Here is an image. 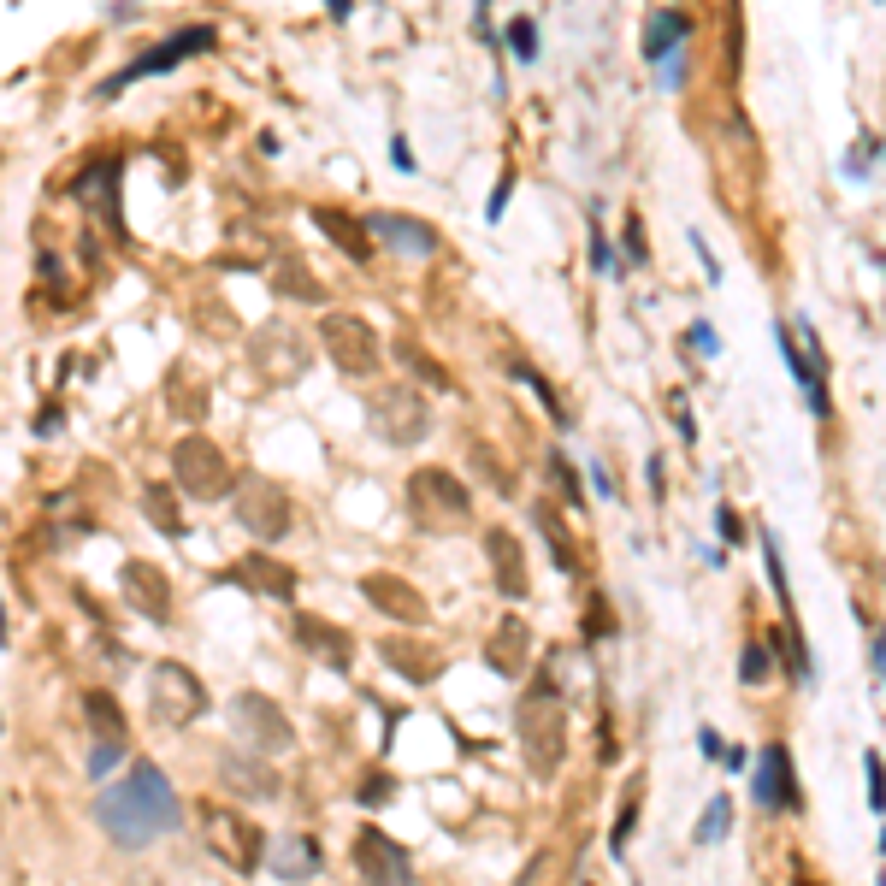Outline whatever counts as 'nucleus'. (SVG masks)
<instances>
[{
    "instance_id": "1",
    "label": "nucleus",
    "mask_w": 886,
    "mask_h": 886,
    "mask_svg": "<svg viewBox=\"0 0 886 886\" xmlns=\"http://www.w3.org/2000/svg\"><path fill=\"white\" fill-rule=\"evenodd\" d=\"M95 816L101 827L119 839V845H148V839H160V833H172V827L184 822V810H178V792H172V780L154 768V762H136L125 780L95 804Z\"/></svg>"
},
{
    "instance_id": "2",
    "label": "nucleus",
    "mask_w": 886,
    "mask_h": 886,
    "mask_svg": "<svg viewBox=\"0 0 886 886\" xmlns=\"http://www.w3.org/2000/svg\"><path fill=\"white\" fill-rule=\"evenodd\" d=\"M514 733H520V757H526V768H532L538 780H556V768H562V757H568V715H562L556 680H538V686L526 692Z\"/></svg>"
},
{
    "instance_id": "3",
    "label": "nucleus",
    "mask_w": 886,
    "mask_h": 886,
    "mask_svg": "<svg viewBox=\"0 0 886 886\" xmlns=\"http://www.w3.org/2000/svg\"><path fill=\"white\" fill-rule=\"evenodd\" d=\"M408 514L420 532H461L473 520V497L449 467H420L408 473Z\"/></svg>"
},
{
    "instance_id": "4",
    "label": "nucleus",
    "mask_w": 886,
    "mask_h": 886,
    "mask_svg": "<svg viewBox=\"0 0 886 886\" xmlns=\"http://www.w3.org/2000/svg\"><path fill=\"white\" fill-rule=\"evenodd\" d=\"M172 479H178V491L190 497V503H219V497H237V473H231V461H225V449L213 438H190L172 443Z\"/></svg>"
},
{
    "instance_id": "5",
    "label": "nucleus",
    "mask_w": 886,
    "mask_h": 886,
    "mask_svg": "<svg viewBox=\"0 0 886 886\" xmlns=\"http://www.w3.org/2000/svg\"><path fill=\"white\" fill-rule=\"evenodd\" d=\"M201 833H207V851L225 863V869H237V875H254L260 863H272L266 851V833L243 816V810H225V804H207L201 810Z\"/></svg>"
},
{
    "instance_id": "6",
    "label": "nucleus",
    "mask_w": 886,
    "mask_h": 886,
    "mask_svg": "<svg viewBox=\"0 0 886 886\" xmlns=\"http://www.w3.org/2000/svg\"><path fill=\"white\" fill-rule=\"evenodd\" d=\"M367 420H373V432L384 443H420L432 438V408H426V396L414 390V384H384L367 396Z\"/></svg>"
},
{
    "instance_id": "7",
    "label": "nucleus",
    "mask_w": 886,
    "mask_h": 886,
    "mask_svg": "<svg viewBox=\"0 0 886 886\" xmlns=\"http://www.w3.org/2000/svg\"><path fill=\"white\" fill-rule=\"evenodd\" d=\"M237 526H249L260 544H278V538H290V526H296V503H290V491L284 485H272V479H243L237 485Z\"/></svg>"
},
{
    "instance_id": "8",
    "label": "nucleus",
    "mask_w": 886,
    "mask_h": 886,
    "mask_svg": "<svg viewBox=\"0 0 886 886\" xmlns=\"http://www.w3.org/2000/svg\"><path fill=\"white\" fill-rule=\"evenodd\" d=\"M319 343L337 361V373H349V379H373L379 373V337H373V325L361 314H325L319 319Z\"/></svg>"
},
{
    "instance_id": "9",
    "label": "nucleus",
    "mask_w": 886,
    "mask_h": 886,
    "mask_svg": "<svg viewBox=\"0 0 886 886\" xmlns=\"http://www.w3.org/2000/svg\"><path fill=\"white\" fill-rule=\"evenodd\" d=\"M201 48H213V24H184L178 36H166V42H154L148 54H136V60L119 71V77H107L101 89H95V101H113L125 83H136V77H160V71H172V65H184L190 54H201Z\"/></svg>"
},
{
    "instance_id": "10",
    "label": "nucleus",
    "mask_w": 886,
    "mask_h": 886,
    "mask_svg": "<svg viewBox=\"0 0 886 886\" xmlns=\"http://www.w3.org/2000/svg\"><path fill=\"white\" fill-rule=\"evenodd\" d=\"M148 697H154V715L172 721V727H190L195 715H207V686L184 662H154L148 668Z\"/></svg>"
},
{
    "instance_id": "11",
    "label": "nucleus",
    "mask_w": 886,
    "mask_h": 886,
    "mask_svg": "<svg viewBox=\"0 0 886 886\" xmlns=\"http://www.w3.org/2000/svg\"><path fill=\"white\" fill-rule=\"evenodd\" d=\"M355 875L367 886H414V857H408V845L402 839H390L384 827H355Z\"/></svg>"
},
{
    "instance_id": "12",
    "label": "nucleus",
    "mask_w": 886,
    "mask_h": 886,
    "mask_svg": "<svg viewBox=\"0 0 886 886\" xmlns=\"http://www.w3.org/2000/svg\"><path fill=\"white\" fill-rule=\"evenodd\" d=\"M231 721H237V733L254 745V757H284V751L296 745V727L284 721V709H278L272 697H260V692H237L231 697Z\"/></svg>"
},
{
    "instance_id": "13",
    "label": "nucleus",
    "mask_w": 886,
    "mask_h": 886,
    "mask_svg": "<svg viewBox=\"0 0 886 886\" xmlns=\"http://www.w3.org/2000/svg\"><path fill=\"white\" fill-rule=\"evenodd\" d=\"M254 367L266 384H296L308 373V337L290 331V325H260L254 337Z\"/></svg>"
},
{
    "instance_id": "14",
    "label": "nucleus",
    "mask_w": 886,
    "mask_h": 886,
    "mask_svg": "<svg viewBox=\"0 0 886 886\" xmlns=\"http://www.w3.org/2000/svg\"><path fill=\"white\" fill-rule=\"evenodd\" d=\"M361 597L373 603V609H384L390 621H402V627H420V621H432V609H426V597L402 579V573H361Z\"/></svg>"
},
{
    "instance_id": "15",
    "label": "nucleus",
    "mask_w": 886,
    "mask_h": 886,
    "mask_svg": "<svg viewBox=\"0 0 886 886\" xmlns=\"http://www.w3.org/2000/svg\"><path fill=\"white\" fill-rule=\"evenodd\" d=\"M296 644L314 656L319 668H331V674H349L355 668V638L343 633L337 621H325V615H296Z\"/></svg>"
},
{
    "instance_id": "16",
    "label": "nucleus",
    "mask_w": 886,
    "mask_h": 886,
    "mask_svg": "<svg viewBox=\"0 0 886 886\" xmlns=\"http://www.w3.org/2000/svg\"><path fill=\"white\" fill-rule=\"evenodd\" d=\"M119 591H125V603L142 615V621H172V585H166V573L154 568V562H125L119 568Z\"/></svg>"
},
{
    "instance_id": "17",
    "label": "nucleus",
    "mask_w": 886,
    "mask_h": 886,
    "mask_svg": "<svg viewBox=\"0 0 886 886\" xmlns=\"http://www.w3.org/2000/svg\"><path fill=\"white\" fill-rule=\"evenodd\" d=\"M119 154H95L89 166H77V178H71V201L77 207H89V213H101V219H119Z\"/></svg>"
},
{
    "instance_id": "18",
    "label": "nucleus",
    "mask_w": 886,
    "mask_h": 886,
    "mask_svg": "<svg viewBox=\"0 0 886 886\" xmlns=\"http://www.w3.org/2000/svg\"><path fill=\"white\" fill-rule=\"evenodd\" d=\"M757 798L780 816H798L804 798H798V774H792V751L786 745H768L757 757Z\"/></svg>"
},
{
    "instance_id": "19",
    "label": "nucleus",
    "mask_w": 886,
    "mask_h": 886,
    "mask_svg": "<svg viewBox=\"0 0 886 886\" xmlns=\"http://www.w3.org/2000/svg\"><path fill=\"white\" fill-rule=\"evenodd\" d=\"M485 662H491V674L520 680V674L532 668V627H526L520 615H503V621H497V633L485 638Z\"/></svg>"
},
{
    "instance_id": "20",
    "label": "nucleus",
    "mask_w": 886,
    "mask_h": 886,
    "mask_svg": "<svg viewBox=\"0 0 886 886\" xmlns=\"http://www.w3.org/2000/svg\"><path fill=\"white\" fill-rule=\"evenodd\" d=\"M367 231L384 237L396 254H414V260L438 254V231H432L426 219H414V213H367Z\"/></svg>"
},
{
    "instance_id": "21",
    "label": "nucleus",
    "mask_w": 886,
    "mask_h": 886,
    "mask_svg": "<svg viewBox=\"0 0 886 886\" xmlns=\"http://www.w3.org/2000/svg\"><path fill=\"white\" fill-rule=\"evenodd\" d=\"M485 556H491V573H497V591H503V597H526V591H532V579H526V550H520V538H514L508 526H491V532H485Z\"/></svg>"
},
{
    "instance_id": "22",
    "label": "nucleus",
    "mask_w": 886,
    "mask_h": 886,
    "mask_svg": "<svg viewBox=\"0 0 886 886\" xmlns=\"http://www.w3.org/2000/svg\"><path fill=\"white\" fill-rule=\"evenodd\" d=\"M379 656L396 668V674H402V680H414V686H432V680H438V668H443V656L432 650V644H420V638H396V633L379 644Z\"/></svg>"
},
{
    "instance_id": "23",
    "label": "nucleus",
    "mask_w": 886,
    "mask_h": 886,
    "mask_svg": "<svg viewBox=\"0 0 886 886\" xmlns=\"http://www.w3.org/2000/svg\"><path fill=\"white\" fill-rule=\"evenodd\" d=\"M219 780L243 798H278V774L266 757H243V751H225L219 757Z\"/></svg>"
},
{
    "instance_id": "24",
    "label": "nucleus",
    "mask_w": 886,
    "mask_h": 886,
    "mask_svg": "<svg viewBox=\"0 0 886 886\" xmlns=\"http://www.w3.org/2000/svg\"><path fill=\"white\" fill-rule=\"evenodd\" d=\"M396 367L408 373V384H426V390H455V373L443 367L438 355L420 343V337H396Z\"/></svg>"
},
{
    "instance_id": "25",
    "label": "nucleus",
    "mask_w": 886,
    "mask_h": 886,
    "mask_svg": "<svg viewBox=\"0 0 886 886\" xmlns=\"http://www.w3.org/2000/svg\"><path fill=\"white\" fill-rule=\"evenodd\" d=\"M686 36H692V18H686V12H674V6L650 12V24H644V60L662 65L674 54V42H686Z\"/></svg>"
},
{
    "instance_id": "26",
    "label": "nucleus",
    "mask_w": 886,
    "mask_h": 886,
    "mask_svg": "<svg viewBox=\"0 0 886 886\" xmlns=\"http://www.w3.org/2000/svg\"><path fill=\"white\" fill-rule=\"evenodd\" d=\"M314 225L343 254H355V260H367V254H373V243H367V237H373V231H367V219H349L343 207H314Z\"/></svg>"
},
{
    "instance_id": "27",
    "label": "nucleus",
    "mask_w": 886,
    "mask_h": 886,
    "mask_svg": "<svg viewBox=\"0 0 886 886\" xmlns=\"http://www.w3.org/2000/svg\"><path fill=\"white\" fill-rule=\"evenodd\" d=\"M237 579H249L254 591H266V597H278V603L296 597V573L284 568V562H272V556H260V550L237 562Z\"/></svg>"
},
{
    "instance_id": "28",
    "label": "nucleus",
    "mask_w": 886,
    "mask_h": 886,
    "mask_svg": "<svg viewBox=\"0 0 886 886\" xmlns=\"http://www.w3.org/2000/svg\"><path fill=\"white\" fill-rule=\"evenodd\" d=\"M272 284H278V296H290V302H319L325 290H319V278L302 266V254H278V266H272Z\"/></svg>"
},
{
    "instance_id": "29",
    "label": "nucleus",
    "mask_w": 886,
    "mask_h": 886,
    "mask_svg": "<svg viewBox=\"0 0 886 886\" xmlns=\"http://www.w3.org/2000/svg\"><path fill=\"white\" fill-rule=\"evenodd\" d=\"M272 851H278V857H272L266 869H278L284 881H302V875H314V869H319V845H314V839H302V833H290V839H278Z\"/></svg>"
},
{
    "instance_id": "30",
    "label": "nucleus",
    "mask_w": 886,
    "mask_h": 886,
    "mask_svg": "<svg viewBox=\"0 0 886 886\" xmlns=\"http://www.w3.org/2000/svg\"><path fill=\"white\" fill-rule=\"evenodd\" d=\"M532 526L544 532V544H550L556 568H562V573H579V556H573V544H568V526H562V514H556V508L544 503V497L532 503Z\"/></svg>"
},
{
    "instance_id": "31",
    "label": "nucleus",
    "mask_w": 886,
    "mask_h": 886,
    "mask_svg": "<svg viewBox=\"0 0 886 886\" xmlns=\"http://www.w3.org/2000/svg\"><path fill=\"white\" fill-rule=\"evenodd\" d=\"M83 715H89V727L101 733V739H113V745H125V709H119V697L101 692V686H89L83 692Z\"/></svg>"
},
{
    "instance_id": "32",
    "label": "nucleus",
    "mask_w": 886,
    "mask_h": 886,
    "mask_svg": "<svg viewBox=\"0 0 886 886\" xmlns=\"http://www.w3.org/2000/svg\"><path fill=\"white\" fill-rule=\"evenodd\" d=\"M166 402L184 414V420H201L207 414V396L195 390V379H190V367H172V384H166Z\"/></svg>"
},
{
    "instance_id": "33",
    "label": "nucleus",
    "mask_w": 886,
    "mask_h": 886,
    "mask_svg": "<svg viewBox=\"0 0 886 886\" xmlns=\"http://www.w3.org/2000/svg\"><path fill=\"white\" fill-rule=\"evenodd\" d=\"M142 508H148V520H154L160 532H172V538H184V532H190V526H184V514H178V503H172V497H166L160 485H154V491L142 497Z\"/></svg>"
},
{
    "instance_id": "34",
    "label": "nucleus",
    "mask_w": 886,
    "mask_h": 886,
    "mask_svg": "<svg viewBox=\"0 0 886 886\" xmlns=\"http://www.w3.org/2000/svg\"><path fill=\"white\" fill-rule=\"evenodd\" d=\"M863 780H869V810L886 816V757L881 751H863Z\"/></svg>"
},
{
    "instance_id": "35",
    "label": "nucleus",
    "mask_w": 886,
    "mask_h": 886,
    "mask_svg": "<svg viewBox=\"0 0 886 886\" xmlns=\"http://www.w3.org/2000/svg\"><path fill=\"white\" fill-rule=\"evenodd\" d=\"M727 822H733V798H715V804L703 810V822H697V845H715V839L727 833Z\"/></svg>"
},
{
    "instance_id": "36",
    "label": "nucleus",
    "mask_w": 886,
    "mask_h": 886,
    "mask_svg": "<svg viewBox=\"0 0 886 886\" xmlns=\"http://www.w3.org/2000/svg\"><path fill=\"white\" fill-rule=\"evenodd\" d=\"M508 48H514V60H532L538 54V24L520 12V18H508Z\"/></svg>"
},
{
    "instance_id": "37",
    "label": "nucleus",
    "mask_w": 886,
    "mask_h": 886,
    "mask_svg": "<svg viewBox=\"0 0 886 886\" xmlns=\"http://www.w3.org/2000/svg\"><path fill=\"white\" fill-rule=\"evenodd\" d=\"M473 467L485 473V485H497V491H514V479H508V467H503V461H497V455H491V449H485V443H473Z\"/></svg>"
},
{
    "instance_id": "38",
    "label": "nucleus",
    "mask_w": 886,
    "mask_h": 886,
    "mask_svg": "<svg viewBox=\"0 0 886 886\" xmlns=\"http://www.w3.org/2000/svg\"><path fill=\"white\" fill-rule=\"evenodd\" d=\"M550 473H556V491H562L573 508L585 503V491H579V479H573V467H568V455H562V449H550Z\"/></svg>"
},
{
    "instance_id": "39",
    "label": "nucleus",
    "mask_w": 886,
    "mask_h": 886,
    "mask_svg": "<svg viewBox=\"0 0 886 886\" xmlns=\"http://www.w3.org/2000/svg\"><path fill=\"white\" fill-rule=\"evenodd\" d=\"M768 674H774V668H768V650H762V644H745V656H739V680H745V686H762Z\"/></svg>"
},
{
    "instance_id": "40",
    "label": "nucleus",
    "mask_w": 886,
    "mask_h": 886,
    "mask_svg": "<svg viewBox=\"0 0 886 886\" xmlns=\"http://www.w3.org/2000/svg\"><path fill=\"white\" fill-rule=\"evenodd\" d=\"M609 633H615V615H609L603 597H591L585 603V638H609Z\"/></svg>"
},
{
    "instance_id": "41",
    "label": "nucleus",
    "mask_w": 886,
    "mask_h": 886,
    "mask_svg": "<svg viewBox=\"0 0 886 886\" xmlns=\"http://www.w3.org/2000/svg\"><path fill=\"white\" fill-rule=\"evenodd\" d=\"M514 373H520V379L532 384V396H538V402H544V408H550V414H556V420H562V426H568V408H562V402H556V390H550V384L538 379V373H532V367H514Z\"/></svg>"
},
{
    "instance_id": "42",
    "label": "nucleus",
    "mask_w": 886,
    "mask_h": 886,
    "mask_svg": "<svg viewBox=\"0 0 886 886\" xmlns=\"http://www.w3.org/2000/svg\"><path fill=\"white\" fill-rule=\"evenodd\" d=\"M621 243H627V260H638V266L650 260V249H644V219H638V213H627V231H621Z\"/></svg>"
},
{
    "instance_id": "43",
    "label": "nucleus",
    "mask_w": 886,
    "mask_h": 886,
    "mask_svg": "<svg viewBox=\"0 0 886 886\" xmlns=\"http://www.w3.org/2000/svg\"><path fill=\"white\" fill-rule=\"evenodd\" d=\"M125 757V745H113V739H101L95 745V757H89V774H113V762Z\"/></svg>"
},
{
    "instance_id": "44",
    "label": "nucleus",
    "mask_w": 886,
    "mask_h": 886,
    "mask_svg": "<svg viewBox=\"0 0 886 886\" xmlns=\"http://www.w3.org/2000/svg\"><path fill=\"white\" fill-rule=\"evenodd\" d=\"M715 532H721V538H727V544H739V538H745V520H739V514H733V508L721 503V508H715Z\"/></svg>"
},
{
    "instance_id": "45",
    "label": "nucleus",
    "mask_w": 886,
    "mask_h": 886,
    "mask_svg": "<svg viewBox=\"0 0 886 886\" xmlns=\"http://www.w3.org/2000/svg\"><path fill=\"white\" fill-rule=\"evenodd\" d=\"M633 816H638V792L627 798V804H621V816H615V833H609V845H615V851L627 845V833H633Z\"/></svg>"
},
{
    "instance_id": "46",
    "label": "nucleus",
    "mask_w": 886,
    "mask_h": 886,
    "mask_svg": "<svg viewBox=\"0 0 886 886\" xmlns=\"http://www.w3.org/2000/svg\"><path fill=\"white\" fill-rule=\"evenodd\" d=\"M674 426H680V438H686V443L697 438V420H692V408H686L680 396H674Z\"/></svg>"
},
{
    "instance_id": "47",
    "label": "nucleus",
    "mask_w": 886,
    "mask_h": 886,
    "mask_svg": "<svg viewBox=\"0 0 886 886\" xmlns=\"http://www.w3.org/2000/svg\"><path fill=\"white\" fill-rule=\"evenodd\" d=\"M692 349H697V355H715V331H709L703 319L692 325Z\"/></svg>"
},
{
    "instance_id": "48",
    "label": "nucleus",
    "mask_w": 886,
    "mask_h": 886,
    "mask_svg": "<svg viewBox=\"0 0 886 886\" xmlns=\"http://www.w3.org/2000/svg\"><path fill=\"white\" fill-rule=\"evenodd\" d=\"M379 798H390V780H384V774H373V780L361 786V804H379Z\"/></svg>"
},
{
    "instance_id": "49",
    "label": "nucleus",
    "mask_w": 886,
    "mask_h": 886,
    "mask_svg": "<svg viewBox=\"0 0 886 886\" xmlns=\"http://www.w3.org/2000/svg\"><path fill=\"white\" fill-rule=\"evenodd\" d=\"M591 266H597V272H609V266H615V260H609V243H603L597 231H591Z\"/></svg>"
},
{
    "instance_id": "50",
    "label": "nucleus",
    "mask_w": 886,
    "mask_h": 886,
    "mask_svg": "<svg viewBox=\"0 0 886 886\" xmlns=\"http://www.w3.org/2000/svg\"><path fill=\"white\" fill-rule=\"evenodd\" d=\"M390 160H396V166H402V172H414V148H408V142H402V136H396V142H390Z\"/></svg>"
},
{
    "instance_id": "51",
    "label": "nucleus",
    "mask_w": 886,
    "mask_h": 886,
    "mask_svg": "<svg viewBox=\"0 0 886 886\" xmlns=\"http://www.w3.org/2000/svg\"><path fill=\"white\" fill-rule=\"evenodd\" d=\"M869 656H875V674L886 680V627L875 633V644H869Z\"/></svg>"
},
{
    "instance_id": "52",
    "label": "nucleus",
    "mask_w": 886,
    "mask_h": 886,
    "mask_svg": "<svg viewBox=\"0 0 886 886\" xmlns=\"http://www.w3.org/2000/svg\"><path fill=\"white\" fill-rule=\"evenodd\" d=\"M697 745H703L709 757H727V751H721V733H715V727H703V733H697Z\"/></svg>"
},
{
    "instance_id": "53",
    "label": "nucleus",
    "mask_w": 886,
    "mask_h": 886,
    "mask_svg": "<svg viewBox=\"0 0 886 886\" xmlns=\"http://www.w3.org/2000/svg\"><path fill=\"white\" fill-rule=\"evenodd\" d=\"M125 886H166V881H154V875H130Z\"/></svg>"
}]
</instances>
